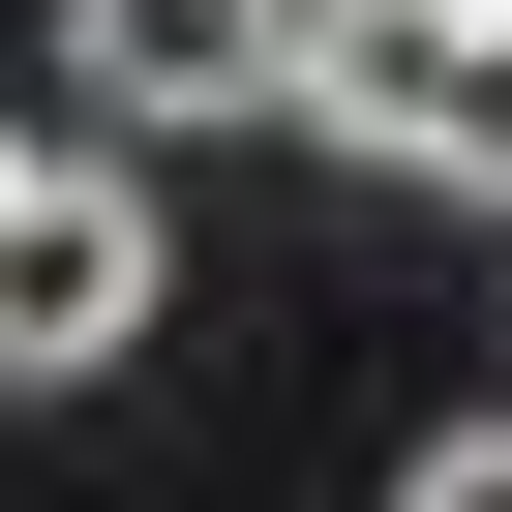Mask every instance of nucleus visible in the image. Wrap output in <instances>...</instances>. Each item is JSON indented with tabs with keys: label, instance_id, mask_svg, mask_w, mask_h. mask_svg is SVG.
I'll list each match as a JSON object with an SVG mask.
<instances>
[{
	"label": "nucleus",
	"instance_id": "f257e3e1",
	"mask_svg": "<svg viewBox=\"0 0 512 512\" xmlns=\"http://www.w3.org/2000/svg\"><path fill=\"white\" fill-rule=\"evenodd\" d=\"M302 121H332L362 181L512 211V0H302Z\"/></svg>",
	"mask_w": 512,
	"mask_h": 512
},
{
	"label": "nucleus",
	"instance_id": "7ed1b4c3",
	"mask_svg": "<svg viewBox=\"0 0 512 512\" xmlns=\"http://www.w3.org/2000/svg\"><path fill=\"white\" fill-rule=\"evenodd\" d=\"M61 91H91L121 151H181V121H302V0H61Z\"/></svg>",
	"mask_w": 512,
	"mask_h": 512
},
{
	"label": "nucleus",
	"instance_id": "39448f33",
	"mask_svg": "<svg viewBox=\"0 0 512 512\" xmlns=\"http://www.w3.org/2000/svg\"><path fill=\"white\" fill-rule=\"evenodd\" d=\"M0 181H31V121H0Z\"/></svg>",
	"mask_w": 512,
	"mask_h": 512
},
{
	"label": "nucleus",
	"instance_id": "20e7f679",
	"mask_svg": "<svg viewBox=\"0 0 512 512\" xmlns=\"http://www.w3.org/2000/svg\"><path fill=\"white\" fill-rule=\"evenodd\" d=\"M392 512H512V422H452V452H392Z\"/></svg>",
	"mask_w": 512,
	"mask_h": 512
},
{
	"label": "nucleus",
	"instance_id": "f03ea898",
	"mask_svg": "<svg viewBox=\"0 0 512 512\" xmlns=\"http://www.w3.org/2000/svg\"><path fill=\"white\" fill-rule=\"evenodd\" d=\"M151 151H31L0 181V392H91V362H151Z\"/></svg>",
	"mask_w": 512,
	"mask_h": 512
}]
</instances>
